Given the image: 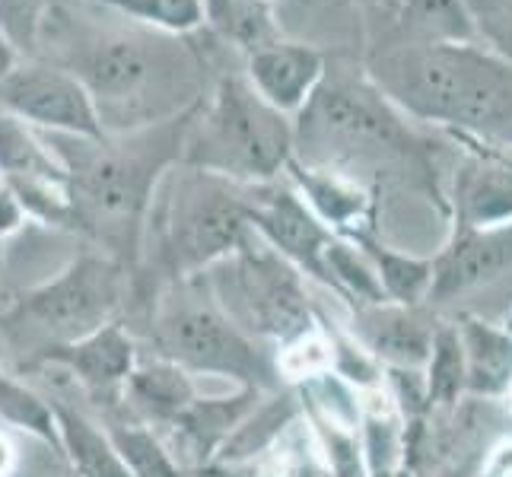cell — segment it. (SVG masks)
<instances>
[{"instance_id": "cell-1", "label": "cell", "mask_w": 512, "mask_h": 477, "mask_svg": "<svg viewBox=\"0 0 512 477\" xmlns=\"http://www.w3.org/2000/svg\"><path fill=\"white\" fill-rule=\"evenodd\" d=\"M198 105L194 102L191 109L156 125L99 140L45 134L48 147L67 169L74 229L90 236L99 252L121 261L131 274L140 268L153 194L163 175L182 163L185 134Z\"/></svg>"}, {"instance_id": "cell-2", "label": "cell", "mask_w": 512, "mask_h": 477, "mask_svg": "<svg viewBox=\"0 0 512 477\" xmlns=\"http://www.w3.org/2000/svg\"><path fill=\"white\" fill-rule=\"evenodd\" d=\"M172 39L179 35L134 23V29H109L80 42L74 39L64 48L61 61L51 64L64 67L83 83L105 134H125L163 121L153 102H163L169 115H179L191 105L175 102L172 96L185 93L188 99H204L194 86L201 61L188 45Z\"/></svg>"}, {"instance_id": "cell-3", "label": "cell", "mask_w": 512, "mask_h": 477, "mask_svg": "<svg viewBox=\"0 0 512 477\" xmlns=\"http://www.w3.org/2000/svg\"><path fill=\"white\" fill-rule=\"evenodd\" d=\"M369 83L420 121L484 128L512 99V70L471 45L404 42L369 64Z\"/></svg>"}, {"instance_id": "cell-4", "label": "cell", "mask_w": 512, "mask_h": 477, "mask_svg": "<svg viewBox=\"0 0 512 477\" xmlns=\"http://www.w3.org/2000/svg\"><path fill=\"white\" fill-rule=\"evenodd\" d=\"M150 233L156 287L204 274L252 236L242 185L175 163L153 194L144 239Z\"/></svg>"}, {"instance_id": "cell-5", "label": "cell", "mask_w": 512, "mask_h": 477, "mask_svg": "<svg viewBox=\"0 0 512 477\" xmlns=\"http://www.w3.org/2000/svg\"><path fill=\"white\" fill-rule=\"evenodd\" d=\"M293 159V118L264 102L242 74H223L194 112L182 163L233 185L284 179Z\"/></svg>"}, {"instance_id": "cell-6", "label": "cell", "mask_w": 512, "mask_h": 477, "mask_svg": "<svg viewBox=\"0 0 512 477\" xmlns=\"http://www.w3.org/2000/svg\"><path fill=\"white\" fill-rule=\"evenodd\" d=\"M134 293V274L105 252H83L61 274L26 290L0 312V334L35 360L42 350L74 344L118 322Z\"/></svg>"}, {"instance_id": "cell-7", "label": "cell", "mask_w": 512, "mask_h": 477, "mask_svg": "<svg viewBox=\"0 0 512 477\" xmlns=\"http://www.w3.org/2000/svg\"><path fill=\"white\" fill-rule=\"evenodd\" d=\"M150 338L156 357L179 363L185 373L236 379L245 388L277 392V357L264 353L255 338L220 312L204 277H185L156 290Z\"/></svg>"}, {"instance_id": "cell-8", "label": "cell", "mask_w": 512, "mask_h": 477, "mask_svg": "<svg viewBox=\"0 0 512 477\" xmlns=\"http://www.w3.org/2000/svg\"><path fill=\"white\" fill-rule=\"evenodd\" d=\"M404 153H411V131L369 80L325 74L293 118V159L303 166L334 172L363 159Z\"/></svg>"}, {"instance_id": "cell-9", "label": "cell", "mask_w": 512, "mask_h": 477, "mask_svg": "<svg viewBox=\"0 0 512 477\" xmlns=\"http://www.w3.org/2000/svg\"><path fill=\"white\" fill-rule=\"evenodd\" d=\"M201 277L220 312L258 344L274 341L277 347H287L312 331L303 274L255 233Z\"/></svg>"}, {"instance_id": "cell-10", "label": "cell", "mask_w": 512, "mask_h": 477, "mask_svg": "<svg viewBox=\"0 0 512 477\" xmlns=\"http://www.w3.org/2000/svg\"><path fill=\"white\" fill-rule=\"evenodd\" d=\"M0 112L20 118L23 125L42 134L105 137L99 112L83 83L45 58H20L7 77H0Z\"/></svg>"}, {"instance_id": "cell-11", "label": "cell", "mask_w": 512, "mask_h": 477, "mask_svg": "<svg viewBox=\"0 0 512 477\" xmlns=\"http://www.w3.org/2000/svg\"><path fill=\"white\" fill-rule=\"evenodd\" d=\"M242 201L249 229L271 252L290 261L299 274L331 287L325 252L338 236L312 214V207L299 198L290 182L274 179L261 185H242Z\"/></svg>"}, {"instance_id": "cell-12", "label": "cell", "mask_w": 512, "mask_h": 477, "mask_svg": "<svg viewBox=\"0 0 512 477\" xmlns=\"http://www.w3.org/2000/svg\"><path fill=\"white\" fill-rule=\"evenodd\" d=\"M137 344L131 334L121 328V322L105 325L74 344H61L42 350L39 357L29 360L23 369H48L58 366L74 376L93 398L102 401H121V388L137 366Z\"/></svg>"}, {"instance_id": "cell-13", "label": "cell", "mask_w": 512, "mask_h": 477, "mask_svg": "<svg viewBox=\"0 0 512 477\" xmlns=\"http://www.w3.org/2000/svg\"><path fill=\"white\" fill-rule=\"evenodd\" d=\"M325 74L328 64L322 51L287 39H277L252 51V55H245L242 70V77L249 80L252 90L287 118H296L303 112V105L319 90Z\"/></svg>"}, {"instance_id": "cell-14", "label": "cell", "mask_w": 512, "mask_h": 477, "mask_svg": "<svg viewBox=\"0 0 512 477\" xmlns=\"http://www.w3.org/2000/svg\"><path fill=\"white\" fill-rule=\"evenodd\" d=\"M512 268V220L493 226H465L455 233L449 249L433 261L430 303L468 293L503 277Z\"/></svg>"}, {"instance_id": "cell-15", "label": "cell", "mask_w": 512, "mask_h": 477, "mask_svg": "<svg viewBox=\"0 0 512 477\" xmlns=\"http://www.w3.org/2000/svg\"><path fill=\"white\" fill-rule=\"evenodd\" d=\"M353 331L369 357L385 363V369H420L427 366L436 322L420 312V306H357Z\"/></svg>"}, {"instance_id": "cell-16", "label": "cell", "mask_w": 512, "mask_h": 477, "mask_svg": "<svg viewBox=\"0 0 512 477\" xmlns=\"http://www.w3.org/2000/svg\"><path fill=\"white\" fill-rule=\"evenodd\" d=\"M268 392H258V388H245L239 385V392L223 395V398H194V404L188 411H182L169 423V433L175 439L179 452L188 458V462L204 471L210 462H214L217 449L226 443V436L233 433L242 417L249 414L258 398Z\"/></svg>"}, {"instance_id": "cell-17", "label": "cell", "mask_w": 512, "mask_h": 477, "mask_svg": "<svg viewBox=\"0 0 512 477\" xmlns=\"http://www.w3.org/2000/svg\"><path fill=\"white\" fill-rule=\"evenodd\" d=\"M284 175L299 191V198L312 207V214L319 217L334 236L353 239L357 233H366L369 229L366 226L369 198L357 182L347 179V175L303 166V163H296V159H290Z\"/></svg>"}, {"instance_id": "cell-18", "label": "cell", "mask_w": 512, "mask_h": 477, "mask_svg": "<svg viewBox=\"0 0 512 477\" xmlns=\"http://www.w3.org/2000/svg\"><path fill=\"white\" fill-rule=\"evenodd\" d=\"M198 395L201 392L191 373H185L179 363L166 357H147L137 360L134 373L121 388V404L140 420H147V427H169L175 417L191 408Z\"/></svg>"}, {"instance_id": "cell-19", "label": "cell", "mask_w": 512, "mask_h": 477, "mask_svg": "<svg viewBox=\"0 0 512 477\" xmlns=\"http://www.w3.org/2000/svg\"><path fill=\"white\" fill-rule=\"evenodd\" d=\"M465 347V395L500 398L512 388V334L481 318L455 322Z\"/></svg>"}, {"instance_id": "cell-20", "label": "cell", "mask_w": 512, "mask_h": 477, "mask_svg": "<svg viewBox=\"0 0 512 477\" xmlns=\"http://www.w3.org/2000/svg\"><path fill=\"white\" fill-rule=\"evenodd\" d=\"M51 414L58 430V452L77 477H131L112 446L109 430L55 398H51Z\"/></svg>"}, {"instance_id": "cell-21", "label": "cell", "mask_w": 512, "mask_h": 477, "mask_svg": "<svg viewBox=\"0 0 512 477\" xmlns=\"http://www.w3.org/2000/svg\"><path fill=\"white\" fill-rule=\"evenodd\" d=\"M299 408H303V401H296V395L284 392H268L261 395L258 404L242 417V423L226 436V443L217 449L214 462H210L207 468H223V465H242L249 462V458H255L258 452H264L268 446H274L280 436H284V430L290 427V423L296 420Z\"/></svg>"}, {"instance_id": "cell-22", "label": "cell", "mask_w": 512, "mask_h": 477, "mask_svg": "<svg viewBox=\"0 0 512 477\" xmlns=\"http://www.w3.org/2000/svg\"><path fill=\"white\" fill-rule=\"evenodd\" d=\"M0 179L20 182H67V169L39 131L20 118L0 112Z\"/></svg>"}, {"instance_id": "cell-23", "label": "cell", "mask_w": 512, "mask_h": 477, "mask_svg": "<svg viewBox=\"0 0 512 477\" xmlns=\"http://www.w3.org/2000/svg\"><path fill=\"white\" fill-rule=\"evenodd\" d=\"M398 26L411 45H471L478 39L465 0H401Z\"/></svg>"}, {"instance_id": "cell-24", "label": "cell", "mask_w": 512, "mask_h": 477, "mask_svg": "<svg viewBox=\"0 0 512 477\" xmlns=\"http://www.w3.org/2000/svg\"><path fill=\"white\" fill-rule=\"evenodd\" d=\"M357 249H363V255L373 261L376 277L382 284V293L388 303L398 306H420L423 299H430V287H433V261L427 258H414L404 255L392 245H382L373 233H357L350 239Z\"/></svg>"}, {"instance_id": "cell-25", "label": "cell", "mask_w": 512, "mask_h": 477, "mask_svg": "<svg viewBox=\"0 0 512 477\" xmlns=\"http://www.w3.org/2000/svg\"><path fill=\"white\" fill-rule=\"evenodd\" d=\"M204 26L242 55L280 39L271 0H201Z\"/></svg>"}, {"instance_id": "cell-26", "label": "cell", "mask_w": 512, "mask_h": 477, "mask_svg": "<svg viewBox=\"0 0 512 477\" xmlns=\"http://www.w3.org/2000/svg\"><path fill=\"white\" fill-rule=\"evenodd\" d=\"M423 395L427 411H452L465 395V347L455 325H436L423 373Z\"/></svg>"}, {"instance_id": "cell-27", "label": "cell", "mask_w": 512, "mask_h": 477, "mask_svg": "<svg viewBox=\"0 0 512 477\" xmlns=\"http://www.w3.org/2000/svg\"><path fill=\"white\" fill-rule=\"evenodd\" d=\"M105 430H109L112 446L131 477H188V471L175 462L166 439L147 423L115 420Z\"/></svg>"}, {"instance_id": "cell-28", "label": "cell", "mask_w": 512, "mask_h": 477, "mask_svg": "<svg viewBox=\"0 0 512 477\" xmlns=\"http://www.w3.org/2000/svg\"><path fill=\"white\" fill-rule=\"evenodd\" d=\"M0 423L4 430H23L42 443L58 449V430L55 414H51V401L32 392L26 382L0 369Z\"/></svg>"}, {"instance_id": "cell-29", "label": "cell", "mask_w": 512, "mask_h": 477, "mask_svg": "<svg viewBox=\"0 0 512 477\" xmlns=\"http://www.w3.org/2000/svg\"><path fill=\"white\" fill-rule=\"evenodd\" d=\"M86 4L105 7L137 26L166 35H188L204 26L201 0H86Z\"/></svg>"}, {"instance_id": "cell-30", "label": "cell", "mask_w": 512, "mask_h": 477, "mask_svg": "<svg viewBox=\"0 0 512 477\" xmlns=\"http://www.w3.org/2000/svg\"><path fill=\"white\" fill-rule=\"evenodd\" d=\"M325 268H328V277H331V287L350 296L357 306H379V303H388L385 293H382V284L376 277V268L373 261L363 255V249H357L353 242H344V239H334L325 252Z\"/></svg>"}, {"instance_id": "cell-31", "label": "cell", "mask_w": 512, "mask_h": 477, "mask_svg": "<svg viewBox=\"0 0 512 477\" xmlns=\"http://www.w3.org/2000/svg\"><path fill=\"white\" fill-rule=\"evenodd\" d=\"M465 223L493 226L512 220V172L487 169L478 172L465 188Z\"/></svg>"}, {"instance_id": "cell-32", "label": "cell", "mask_w": 512, "mask_h": 477, "mask_svg": "<svg viewBox=\"0 0 512 477\" xmlns=\"http://www.w3.org/2000/svg\"><path fill=\"white\" fill-rule=\"evenodd\" d=\"M55 13V0H0V32L20 51V58L39 55V39Z\"/></svg>"}, {"instance_id": "cell-33", "label": "cell", "mask_w": 512, "mask_h": 477, "mask_svg": "<svg viewBox=\"0 0 512 477\" xmlns=\"http://www.w3.org/2000/svg\"><path fill=\"white\" fill-rule=\"evenodd\" d=\"M26 220H29V214L20 204V198H16V191L0 179V242L10 239L13 233H20Z\"/></svg>"}, {"instance_id": "cell-34", "label": "cell", "mask_w": 512, "mask_h": 477, "mask_svg": "<svg viewBox=\"0 0 512 477\" xmlns=\"http://www.w3.org/2000/svg\"><path fill=\"white\" fill-rule=\"evenodd\" d=\"M16 465H20V455H16V446L7 430H0V477H13Z\"/></svg>"}, {"instance_id": "cell-35", "label": "cell", "mask_w": 512, "mask_h": 477, "mask_svg": "<svg viewBox=\"0 0 512 477\" xmlns=\"http://www.w3.org/2000/svg\"><path fill=\"white\" fill-rule=\"evenodd\" d=\"M16 61H20V51H16V48L10 45L7 35L0 32V77H7L10 70L16 67Z\"/></svg>"}, {"instance_id": "cell-36", "label": "cell", "mask_w": 512, "mask_h": 477, "mask_svg": "<svg viewBox=\"0 0 512 477\" xmlns=\"http://www.w3.org/2000/svg\"><path fill=\"white\" fill-rule=\"evenodd\" d=\"M369 477H417V471L398 465V468H388V471H376V474H369Z\"/></svg>"}, {"instance_id": "cell-37", "label": "cell", "mask_w": 512, "mask_h": 477, "mask_svg": "<svg viewBox=\"0 0 512 477\" xmlns=\"http://www.w3.org/2000/svg\"><path fill=\"white\" fill-rule=\"evenodd\" d=\"M443 477H458V474H455V471H452V474H443Z\"/></svg>"}]
</instances>
